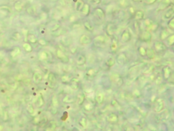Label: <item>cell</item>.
I'll list each match as a JSON object with an SVG mask.
<instances>
[{
	"label": "cell",
	"instance_id": "d6a6232c",
	"mask_svg": "<svg viewBox=\"0 0 174 131\" xmlns=\"http://www.w3.org/2000/svg\"><path fill=\"white\" fill-rule=\"evenodd\" d=\"M134 25H135V26H136V25H139V24H138V23H137V22H135V24H134ZM135 30H136V32H138L139 29L137 28V27H135Z\"/></svg>",
	"mask_w": 174,
	"mask_h": 131
},
{
	"label": "cell",
	"instance_id": "30bf717a",
	"mask_svg": "<svg viewBox=\"0 0 174 131\" xmlns=\"http://www.w3.org/2000/svg\"><path fill=\"white\" fill-rule=\"evenodd\" d=\"M91 39L89 36L86 35V34H83L80 36V40H79V42L82 45H87V44H90L91 42Z\"/></svg>",
	"mask_w": 174,
	"mask_h": 131
},
{
	"label": "cell",
	"instance_id": "4dcf8cb0",
	"mask_svg": "<svg viewBox=\"0 0 174 131\" xmlns=\"http://www.w3.org/2000/svg\"><path fill=\"white\" fill-rule=\"evenodd\" d=\"M135 18V19H137V20L142 19L144 18V13H143L142 12H141V11L137 12V13H136Z\"/></svg>",
	"mask_w": 174,
	"mask_h": 131
},
{
	"label": "cell",
	"instance_id": "f1b7e54d",
	"mask_svg": "<svg viewBox=\"0 0 174 131\" xmlns=\"http://www.w3.org/2000/svg\"><path fill=\"white\" fill-rule=\"evenodd\" d=\"M138 51L139 54H140L142 56H146V49L144 47V46H140V47H139Z\"/></svg>",
	"mask_w": 174,
	"mask_h": 131
},
{
	"label": "cell",
	"instance_id": "52a82bcc",
	"mask_svg": "<svg viewBox=\"0 0 174 131\" xmlns=\"http://www.w3.org/2000/svg\"><path fill=\"white\" fill-rule=\"evenodd\" d=\"M106 120L111 124H116L118 123L119 118H118V115H117L116 113H112L107 115Z\"/></svg>",
	"mask_w": 174,
	"mask_h": 131
},
{
	"label": "cell",
	"instance_id": "9a60e30c",
	"mask_svg": "<svg viewBox=\"0 0 174 131\" xmlns=\"http://www.w3.org/2000/svg\"><path fill=\"white\" fill-rule=\"evenodd\" d=\"M84 101H85V95H84V93H80L77 96V104L79 105H82V104H84Z\"/></svg>",
	"mask_w": 174,
	"mask_h": 131
},
{
	"label": "cell",
	"instance_id": "2e32d148",
	"mask_svg": "<svg viewBox=\"0 0 174 131\" xmlns=\"http://www.w3.org/2000/svg\"><path fill=\"white\" fill-rule=\"evenodd\" d=\"M146 56L149 59H153L155 57V51L154 49H151V48H148L146 49Z\"/></svg>",
	"mask_w": 174,
	"mask_h": 131
},
{
	"label": "cell",
	"instance_id": "ba28073f",
	"mask_svg": "<svg viewBox=\"0 0 174 131\" xmlns=\"http://www.w3.org/2000/svg\"><path fill=\"white\" fill-rule=\"evenodd\" d=\"M131 39V34L128 30H125L121 35V41L124 43L129 42Z\"/></svg>",
	"mask_w": 174,
	"mask_h": 131
},
{
	"label": "cell",
	"instance_id": "277c9868",
	"mask_svg": "<svg viewBox=\"0 0 174 131\" xmlns=\"http://www.w3.org/2000/svg\"><path fill=\"white\" fill-rule=\"evenodd\" d=\"M139 38H140L141 40H142L143 42H150L152 39V34L150 31H144L140 34L139 35Z\"/></svg>",
	"mask_w": 174,
	"mask_h": 131
},
{
	"label": "cell",
	"instance_id": "9c48e42d",
	"mask_svg": "<svg viewBox=\"0 0 174 131\" xmlns=\"http://www.w3.org/2000/svg\"><path fill=\"white\" fill-rule=\"evenodd\" d=\"M112 79L114 83H115L116 85L118 87H120L123 84V79L118 74H114L112 76Z\"/></svg>",
	"mask_w": 174,
	"mask_h": 131
},
{
	"label": "cell",
	"instance_id": "83f0119b",
	"mask_svg": "<svg viewBox=\"0 0 174 131\" xmlns=\"http://www.w3.org/2000/svg\"><path fill=\"white\" fill-rule=\"evenodd\" d=\"M93 107H94L93 105L91 103H87V104L84 105V109L88 111H91V110L93 109Z\"/></svg>",
	"mask_w": 174,
	"mask_h": 131
},
{
	"label": "cell",
	"instance_id": "4316f807",
	"mask_svg": "<svg viewBox=\"0 0 174 131\" xmlns=\"http://www.w3.org/2000/svg\"><path fill=\"white\" fill-rule=\"evenodd\" d=\"M167 27L170 30H174V17H172L171 19L167 23Z\"/></svg>",
	"mask_w": 174,
	"mask_h": 131
},
{
	"label": "cell",
	"instance_id": "484cf974",
	"mask_svg": "<svg viewBox=\"0 0 174 131\" xmlns=\"http://www.w3.org/2000/svg\"><path fill=\"white\" fill-rule=\"evenodd\" d=\"M154 67L152 65H149L146 67L145 70H144V73L146 74V75H149L150 74L151 72H152L153 70H154Z\"/></svg>",
	"mask_w": 174,
	"mask_h": 131
},
{
	"label": "cell",
	"instance_id": "cb8c5ba5",
	"mask_svg": "<svg viewBox=\"0 0 174 131\" xmlns=\"http://www.w3.org/2000/svg\"><path fill=\"white\" fill-rule=\"evenodd\" d=\"M79 124H80V125L82 127H83V128H86L87 126V124H88L87 119L85 117H82V118L80 120V121H79Z\"/></svg>",
	"mask_w": 174,
	"mask_h": 131
},
{
	"label": "cell",
	"instance_id": "d6986e66",
	"mask_svg": "<svg viewBox=\"0 0 174 131\" xmlns=\"http://www.w3.org/2000/svg\"><path fill=\"white\" fill-rule=\"evenodd\" d=\"M115 64H116V60L114 59L113 58H112V57L108 58L106 61V64L108 67H112L115 65Z\"/></svg>",
	"mask_w": 174,
	"mask_h": 131
},
{
	"label": "cell",
	"instance_id": "4fadbf2b",
	"mask_svg": "<svg viewBox=\"0 0 174 131\" xmlns=\"http://www.w3.org/2000/svg\"><path fill=\"white\" fill-rule=\"evenodd\" d=\"M86 62H87V58H86L85 56L82 54H80L77 56L76 58V64L78 66H83L85 64Z\"/></svg>",
	"mask_w": 174,
	"mask_h": 131
},
{
	"label": "cell",
	"instance_id": "5b68a950",
	"mask_svg": "<svg viewBox=\"0 0 174 131\" xmlns=\"http://www.w3.org/2000/svg\"><path fill=\"white\" fill-rule=\"evenodd\" d=\"M127 60H128V58H127V56H126L125 53H120L116 57V63L120 66H123L127 63Z\"/></svg>",
	"mask_w": 174,
	"mask_h": 131
},
{
	"label": "cell",
	"instance_id": "ffe728a7",
	"mask_svg": "<svg viewBox=\"0 0 174 131\" xmlns=\"http://www.w3.org/2000/svg\"><path fill=\"white\" fill-rule=\"evenodd\" d=\"M166 43L169 46H172L174 44V34H170L169 36L167 38Z\"/></svg>",
	"mask_w": 174,
	"mask_h": 131
},
{
	"label": "cell",
	"instance_id": "44dd1931",
	"mask_svg": "<svg viewBox=\"0 0 174 131\" xmlns=\"http://www.w3.org/2000/svg\"><path fill=\"white\" fill-rule=\"evenodd\" d=\"M170 35V33L169 32L168 30H167L166 29L163 30L162 31L161 34H160V38H161V40H166L167 38Z\"/></svg>",
	"mask_w": 174,
	"mask_h": 131
},
{
	"label": "cell",
	"instance_id": "603a6c76",
	"mask_svg": "<svg viewBox=\"0 0 174 131\" xmlns=\"http://www.w3.org/2000/svg\"><path fill=\"white\" fill-rule=\"evenodd\" d=\"M164 17L165 19H171L172 17H174V10L173 9L169 10V11L167 12Z\"/></svg>",
	"mask_w": 174,
	"mask_h": 131
},
{
	"label": "cell",
	"instance_id": "836d02e7",
	"mask_svg": "<svg viewBox=\"0 0 174 131\" xmlns=\"http://www.w3.org/2000/svg\"><path fill=\"white\" fill-rule=\"evenodd\" d=\"M171 46H172V51H173V52L174 53V44L173 45H172Z\"/></svg>",
	"mask_w": 174,
	"mask_h": 131
},
{
	"label": "cell",
	"instance_id": "6da1fadb",
	"mask_svg": "<svg viewBox=\"0 0 174 131\" xmlns=\"http://www.w3.org/2000/svg\"><path fill=\"white\" fill-rule=\"evenodd\" d=\"M154 50L157 53H164L167 51V46L161 41H155L154 43Z\"/></svg>",
	"mask_w": 174,
	"mask_h": 131
},
{
	"label": "cell",
	"instance_id": "8992f818",
	"mask_svg": "<svg viewBox=\"0 0 174 131\" xmlns=\"http://www.w3.org/2000/svg\"><path fill=\"white\" fill-rule=\"evenodd\" d=\"M117 30V26L114 23H110L106 26V33L108 36H112Z\"/></svg>",
	"mask_w": 174,
	"mask_h": 131
},
{
	"label": "cell",
	"instance_id": "d4e9b609",
	"mask_svg": "<svg viewBox=\"0 0 174 131\" xmlns=\"http://www.w3.org/2000/svg\"><path fill=\"white\" fill-rule=\"evenodd\" d=\"M96 13H97V17H99L100 19L103 20L105 18V13L101 9H97L96 10Z\"/></svg>",
	"mask_w": 174,
	"mask_h": 131
},
{
	"label": "cell",
	"instance_id": "f546056e",
	"mask_svg": "<svg viewBox=\"0 0 174 131\" xmlns=\"http://www.w3.org/2000/svg\"><path fill=\"white\" fill-rule=\"evenodd\" d=\"M111 105H112V106L115 109H120L121 108V106L118 104V103L116 101V100H113V101H112Z\"/></svg>",
	"mask_w": 174,
	"mask_h": 131
},
{
	"label": "cell",
	"instance_id": "e0dca14e",
	"mask_svg": "<svg viewBox=\"0 0 174 131\" xmlns=\"http://www.w3.org/2000/svg\"><path fill=\"white\" fill-rule=\"evenodd\" d=\"M96 73H97V72H96V70L94 68H89V70H87V76L89 78L92 79L93 78V77H95Z\"/></svg>",
	"mask_w": 174,
	"mask_h": 131
},
{
	"label": "cell",
	"instance_id": "3957f363",
	"mask_svg": "<svg viewBox=\"0 0 174 131\" xmlns=\"http://www.w3.org/2000/svg\"><path fill=\"white\" fill-rule=\"evenodd\" d=\"M93 42L95 46H98V47H103V46L106 45V38H105V36L99 35L95 38Z\"/></svg>",
	"mask_w": 174,
	"mask_h": 131
},
{
	"label": "cell",
	"instance_id": "7a4b0ae2",
	"mask_svg": "<svg viewBox=\"0 0 174 131\" xmlns=\"http://www.w3.org/2000/svg\"><path fill=\"white\" fill-rule=\"evenodd\" d=\"M165 103L162 98H157L154 102V111L156 113H160L164 109Z\"/></svg>",
	"mask_w": 174,
	"mask_h": 131
},
{
	"label": "cell",
	"instance_id": "7c38bea8",
	"mask_svg": "<svg viewBox=\"0 0 174 131\" xmlns=\"http://www.w3.org/2000/svg\"><path fill=\"white\" fill-rule=\"evenodd\" d=\"M118 40L116 38H113L112 40L111 45H110V50H111L112 52L115 53L116 52V51L118 50Z\"/></svg>",
	"mask_w": 174,
	"mask_h": 131
},
{
	"label": "cell",
	"instance_id": "1f68e13d",
	"mask_svg": "<svg viewBox=\"0 0 174 131\" xmlns=\"http://www.w3.org/2000/svg\"><path fill=\"white\" fill-rule=\"evenodd\" d=\"M162 80H163V79H162L161 76H158V77H156V80H155V82H156V83L157 84V85H158V84L161 83Z\"/></svg>",
	"mask_w": 174,
	"mask_h": 131
},
{
	"label": "cell",
	"instance_id": "ac0fdd59",
	"mask_svg": "<svg viewBox=\"0 0 174 131\" xmlns=\"http://www.w3.org/2000/svg\"><path fill=\"white\" fill-rule=\"evenodd\" d=\"M58 58H59L60 59H61L62 61L63 62L67 63L69 62L68 57L67 56H65L64 53L62 52L61 51H58Z\"/></svg>",
	"mask_w": 174,
	"mask_h": 131
},
{
	"label": "cell",
	"instance_id": "8fae6325",
	"mask_svg": "<svg viewBox=\"0 0 174 131\" xmlns=\"http://www.w3.org/2000/svg\"><path fill=\"white\" fill-rule=\"evenodd\" d=\"M171 75V68L169 66H166L163 68V76L165 80H168Z\"/></svg>",
	"mask_w": 174,
	"mask_h": 131
},
{
	"label": "cell",
	"instance_id": "7402d4cb",
	"mask_svg": "<svg viewBox=\"0 0 174 131\" xmlns=\"http://www.w3.org/2000/svg\"><path fill=\"white\" fill-rule=\"evenodd\" d=\"M84 27H85V28L87 29L88 31H89V32H93L94 30L93 25H92V23H91V22H89V21L84 22Z\"/></svg>",
	"mask_w": 174,
	"mask_h": 131
},
{
	"label": "cell",
	"instance_id": "5bb4252c",
	"mask_svg": "<svg viewBox=\"0 0 174 131\" xmlns=\"http://www.w3.org/2000/svg\"><path fill=\"white\" fill-rule=\"evenodd\" d=\"M103 101H104V96L103 93L98 92L95 94V101L97 104H102Z\"/></svg>",
	"mask_w": 174,
	"mask_h": 131
}]
</instances>
